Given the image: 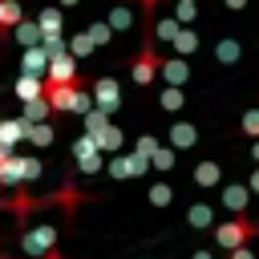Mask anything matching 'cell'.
<instances>
[{
  "label": "cell",
  "instance_id": "obj_31",
  "mask_svg": "<svg viewBox=\"0 0 259 259\" xmlns=\"http://www.w3.org/2000/svg\"><path fill=\"white\" fill-rule=\"evenodd\" d=\"M243 134L259 138V109H247V113H243Z\"/></svg>",
  "mask_w": 259,
  "mask_h": 259
},
{
  "label": "cell",
  "instance_id": "obj_30",
  "mask_svg": "<svg viewBox=\"0 0 259 259\" xmlns=\"http://www.w3.org/2000/svg\"><path fill=\"white\" fill-rule=\"evenodd\" d=\"M162 105H166V109H182V89H178V85H170V89L162 93Z\"/></svg>",
  "mask_w": 259,
  "mask_h": 259
},
{
  "label": "cell",
  "instance_id": "obj_11",
  "mask_svg": "<svg viewBox=\"0 0 259 259\" xmlns=\"http://www.w3.org/2000/svg\"><path fill=\"white\" fill-rule=\"evenodd\" d=\"M36 28H40V40H49V36H61V12H57V8H40V16H36Z\"/></svg>",
  "mask_w": 259,
  "mask_h": 259
},
{
  "label": "cell",
  "instance_id": "obj_21",
  "mask_svg": "<svg viewBox=\"0 0 259 259\" xmlns=\"http://www.w3.org/2000/svg\"><path fill=\"white\" fill-rule=\"evenodd\" d=\"M194 182H198V186H214V182H219V166H214V162H198V166H194Z\"/></svg>",
  "mask_w": 259,
  "mask_h": 259
},
{
  "label": "cell",
  "instance_id": "obj_18",
  "mask_svg": "<svg viewBox=\"0 0 259 259\" xmlns=\"http://www.w3.org/2000/svg\"><path fill=\"white\" fill-rule=\"evenodd\" d=\"M186 219H190V227H198V231H206V227L214 223V214H210V206H206V202H194V206L186 210Z\"/></svg>",
  "mask_w": 259,
  "mask_h": 259
},
{
  "label": "cell",
  "instance_id": "obj_25",
  "mask_svg": "<svg viewBox=\"0 0 259 259\" xmlns=\"http://www.w3.org/2000/svg\"><path fill=\"white\" fill-rule=\"evenodd\" d=\"M109 36H113V28H109L105 20H97V24L89 28V40H93V45H109Z\"/></svg>",
  "mask_w": 259,
  "mask_h": 259
},
{
  "label": "cell",
  "instance_id": "obj_9",
  "mask_svg": "<svg viewBox=\"0 0 259 259\" xmlns=\"http://www.w3.org/2000/svg\"><path fill=\"white\" fill-rule=\"evenodd\" d=\"M45 65H49V53H45L40 45L24 49V57H20V73H28V77H45Z\"/></svg>",
  "mask_w": 259,
  "mask_h": 259
},
{
  "label": "cell",
  "instance_id": "obj_8",
  "mask_svg": "<svg viewBox=\"0 0 259 259\" xmlns=\"http://www.w3.org/2000/svg\"><path fill=\"white\" fill-rule=\"evenodd\" d=\"M24 138H28V121L24 117H0V150H12Z\"/></svg>",
  "mask_w": 259,
  "mask_h": 259
},
{
  "label": "cell",
  "instance_id": "obj_28",
  "mask_svg": "<svg viewBox=\"0 0 259 259\" xmlns=\"http://www.w3.org/2000/svg\"><path fill=\"white\" fill-rule=\"evenodd\" d=\"M170 194H174V190H170L166 182H154V186H150V202H154V206H166Z\"/></svg>",
  "mask_w": 259,
  "mask_h": 259
},
{
  "label": "cell",
  "instance_id": "obj_19",
  "mask_svg": "<svg viewBox=\"0 0 259 259\" xmlns=\"http://www.w3.org/2000/svg\"><path fill=\"white\" fill-rule=\"evenodd\" d=\"M158 73H166L174 85H182V81H186V61H182V57H170V61H162Z\"/></svg>",
  "mask_w": 259,
  "mask_h": 259
},
{
  "label": "cell",
  "instance_id": "obj_13",
  "mask_svg": "<svg viewBox=\"0 0 259 259\" xmlns=\"http://www.w3.org/2000/svg\"><path fill=\"white\" fill-rule=\"evenodd\" d=\"M89 138H93V146H97V150H117V146H121V130H117L113 121H109V125H101V130H97V134H89Z\"/></svg>",
  "mask_w": 259,
  "mask_h": 259
},
{
  "label": "cell",
  "instance_id": "obj_6",
  "mask_svg": "<svg viewBox=\"0 0 259 259\" xmlns=\"http://www.w3.org/2000/svg\"><path fill=\"white\" fill-rule=\"evenodd\" d=\"M117 101H121V89H117V81H113V77H97V81H93V109H105V113H113V109H117Z\"/></svg>",
  "mask_w": 259,
  "mask_h": 259
},
{
  "label": "cell",
  "instance_id": "obj_5",
  "mask_svg": "<svg viewBox=\"0 0 259 259\" xmlns=\"http://www.w3.org/2000/svg\"><path fill=\"white\" fill-rule=\"evenodd\" d=\"M158 69H162V61H158V53H154V45L146 40V49L138 53V61H134V69H130V77H134V85H150V81L158 77Z\"/></svg>",
  "mask_w": 259,
  "mask_h": 259
},
{
  "label": "cell",
  "instance_id": "obj_7",
  "mask_svg": "<svg viewBox=\"0 0 259 259\" xmlns=\"http://www.w3.org/2000/svg\"><path fill=\"white\" fill-rule=\"evenodd\" d=\"M73 158H77V166H81L85 174H93V170L101 166V150L93 146V138H89V134H81V138L73 142Z\"/></svg>",
  "mask_w": 259,
  "mask_h": 259
},
{
  "label": "cell",
  "instance_id": "obj_34",
  "mask_svg": "<svg viewBox=\"0 0 259 259\" xmlns=\"http://www.w3.org/2000/svg\"><path fill=\"white\" fill-rule=\"evenodd\" d=\"M227 4H231V8H243V0H227Z\"/></svg>",
  "mask_w": 259,
  "mask_h": 259
},
{
  "label": "cell",
  "instance_id": "obj_29",
  "mask_svg": "<svg viewBox=\"0 0 259 259\" xmlns=\"http://www.w3.org/2000/svg\"><path fill=\"white\" fill-rule=\"evenodd\" d=\"M105 24H109V28H113V32H117V28H125V24H130V8H113V12H109V20H105Z\"/></svg>",
  "mask_w": 259,
  "mask_h": 259
},
{
  "label": "cell",
  "instance_id": "obj_33",
  "mask_svg": "<svg viewBox=\"0 0 259 259\" xmlns=\"http://www.w3.org/2000/svg\"><path fill=\"white\" fill-rule=\"evenodd\" d=\"M231 259H255V255H251V247H235V251H231Z\"/></svg>",
  "mask_w": 259,
  "mask_h": 259
},
{
  "label": "cell",
  "instance_id": "obj_17",
  "mask_svg": "<svg viewBox=\"0 0 259 259\" xmlns=\"http://www.w3.org/2000/svg\"><path fill=\"white\" fill-rule=\"evenodd\" d=\"M28 125H40V121H49V105H45V97H36V101H24V113H20Z\"/></svg>",
  "mask_w": 259,
  "mask_h": 259
},
{
  "label": "cell",
  "instance_id": "obj_35",
  "mask_svg": "<svg viewBox=\"0 0 259 259\" xmlns=\"http://www.w3.org/2000/svg\"><path fill=\"white\" fill-rule=\"evenodd\" d=\"M251 154H255V162H259V138H255V150H251Z\"/></svg>",
  "mask_w": 259,
  "mask_h": 259
},
{
  "label": "cell",
  "instance_id": "obj_32",
  "mask_svg": "<svg viewBox=\"0 0 259 259\" xmlns=\"http://www.w3.org/2000/svg\"><path fill=\"white\" fill-rule=\"evenodd\" d=\"M235 53H239L235 45H219V57H223V61H235Z\"/></svg>",
  "mask_w": 259,
  "mask_h": 259
},
{
  "label": "cell",
  "instance_id": "obj_4",
  "mask_svg": "<svg viewBox=\"0 0 259 259\" xmlns=\"http://www.w3.org/2000/svg\"><path fill=\"white\" fill-rule=\"evenodd\" d=\"M20 251L24 255H36V259L49 255V251H57V227H49V223L45 227H28L24 239H20Z\"/></svg>",
  "mask_w": 259,
  "mask_h": 259
},
{
  "label": "cell",
  "instance_id": "obj_36",
  "mask_svg": "<svg viewBox=\"0 0 259 259\" xmlns=\"http://www.w3.org/2000/svg\"><path fill=\"white\" fill-rule=\"evenodd\" d=\"M251 186H255V190H259V174H255V178H251Z\"/></svg>",
  "mask_w": 259,
  "mask_h": 259
},
{
  "label": "cell",
  "instance_id": "obj_22",
  "mask_svg": "<svg viewBox=\"0 0 259 259\" xmlns=\"http://www.w3.org/2000/svg\"><path fill=\"white\" fill-rule=\"evenodd\" d=\"M28 142H32V146H53V125H49V121L28 125Z\"/></svg>",
  "mask_w": 259,
  "mask_h": 259
},
{
  "label": "cell",
  "instance_id": "obj_12",
  "mask_svg": "<svg viewBox=\"0 0 259 259\" xmlns=\"http://www.w3.org/2000/svg\"><path fill=\"white\" fill-rule=\"evenodd\" d=\"M20 20H24V12H20V0H0V32H12Z\"/></svg>",
  "mask_w": 259,
  "mask_h": 259
},
{
  "label": "cell",
  "instance_id": "obj_14",
  "mask_svg": "<svg viewBox=\"0 0 259 259\" xmlns=\"http://www.w3.org/2000/svg\"><path fill=\"white\" fill-rule=\"evenodd\" d=\"M0 186H20V158L16 154H8L0 162Z\"/></svg>",
  "mask_w": 259,
  "mask_h": 259
},
{
  "label": "cell",
  "instance_id": "obj_23",
  "mask_svg": "<svg viewBox=\"0 0 259 259\" xmlns=\"http://www.w3.org/2000/svg\"><path fill=\"white\" fill-rule=\"evenodd\" d=\"M170 142H174V146H194V125L178 121V125L170 130Z\"/></svg>",
  "mask_w": 259,
  "mask_h": 259
},
{
  "label": "cell",
  "instance_id": "obj_20",
  "mask_svg": "<svg viewBox=\"0 0 259 259\" xmlns=\"http://www.w3.org/2000/svg\"><path fill=\"white\" fill-rule=\"evenodd\" d=\"M223 202H227L235 214H243V206H247V186H227V190H223Z\"/></svg>",
  "mask_w": 259,
  "mask_h": 259
},
{
  "label": "cell",
  "instance_id": "obj_15",
  "mask_svg": "<svg viewBox=\"0 0 259 259\" xmlns=\"http://www.w3.org/2000/svg\"><path fill=\"white\" fill-rule=\"evenodd\" d=\"M12 32H16V40H20L24 49H32V45H40V28H36V20H20V24L12 28Z\"/></svg>",
  "mask_w": 259,
  "mask_h": 259
},
{
  "label": "cell",
  "instance_id": "obj_27",
  "mask_svg": "<svg viewBox=\"0 0 259 259\" xmlns=\"http://www.w3.org/2000/svg\"><path fill=\"white\" fill-rule=\"evenodd\" d=\"M150 166H158V170H170V166H174V150H162V146H158V150L150 154Z\"/></svg>",
  "mask_w": 259,
  "mask_h": 259
},
{
  "label": "cell",
  "instance_id": "obj_16",
  "mask_svg": "<svg viewBox=\"0 0 259 259\" xmlns=\"http://www.w3.org/2000/svg\"><path fill=\"white\" fill-rule=\"evenodd\" d=\"M93 49H97V45H93V40H89V32H73V36H69V49H65V53H69V57H77V61H81V57H89V53H93Z\"/></svg>",
  "mask_w": 259,
  "mask_h": 259
},
{
  "label": "cell",
  "instance_id": "obj_37",
  "mask_svg": "<svg viewBox=\"0 0 259 259\" xmlns=\"http://www.w3.org/2000/svg\"><path fill=\"white\" fill-rule=\"evenodd\" d=\"M61 4H77V0H61Z\"/></svg>",
  "mask_w": 259,
  "mask_h": 259
},
{
  "label": "cell",
  "instance_id": "obj_2",
  "mask_svg": "<svg viewBox=\"0 0 259 259\" xmlns=\"http://www.w3.org/2000/svg\"><path fill=\"white\" fill-rule=\"evenodd\" d=\"M255 235H259V223H255V219H247V214H235V219H227V223H219V227H214V243H219V247H227V251L247 247Z\"/></svg>",
  "mask_w": 259,
  "mask_h": 259
},
{
  "label": "cell",
  "instance_id": "obj_3",
  "mask_svg": "<svg viewBox=\"0 0 259 259\" xmlns=\"http://www.w3.org/2000/svg\"><path fill=\"white\" fill-rule=\"evenodd\" d=\"M77 77H81L77 57H69L65 49H61V53H49V65H45V85H73Z\"/></svg>",
  "mask_w": 259,
  "mask_h": 259
},
{
  "label": "cell",
  "instance_id": "obj_10",
  "mask_svg": "<svg viewBox=\"0 0 259 259\" xmlns=\"http://www.w3.org/2000/svg\"><path fill=\"white\" fill-rule=\"evenodd\" d=\"M12 89H16L20 101H36V97H45V77H28V73H20Z\"/></svg>",
  "mask_w": 259,
  "mask_h": 259
},
{
  "label": "cell",
  "instance_id": "obj_26",
  "mask_svg": "<svg viewBox=\"0 0 259 259\" xmlns=\"http://www.w3.org/2000/svg\"><path fill=\"white\" fill-rule=\"evenodd\" d=\"M194 45H198V40H194V32H186V28H178V32H174V49H178V53H194Z\"/></svg>",
  "mask_w": 259,
  "mask_h": 259
},
{
  "label": "cell",
  "instance_id": "obj_1",
  "mask_svg": "<svg viewBox=\"0 0 259 259\" xmlns=\"http://www.w3.org/2000/svg\"><path fill=\"white\" fill-rule=\"evenodd\" d=\"M45 105H49V113H89L93 97L85 93L81 81H73V85H45Z\"/></svg>",
  "mask_w": 259,
  "mask_h": 259
},
{
  "label": "cell",
  "instance_id": "obj_24",
  "mask_svg": "<svg viewBox=\"0 0 259 259\" xmlns=\"http://www.w3.org/2000/svg\"><path fill=\"white\" fill-rule=\"evenodd\" d=\"M40 178V158H20V186Z\"/></svg>",
  "mask_w": 259,
  "mask_h": 259
}]
</instances>
